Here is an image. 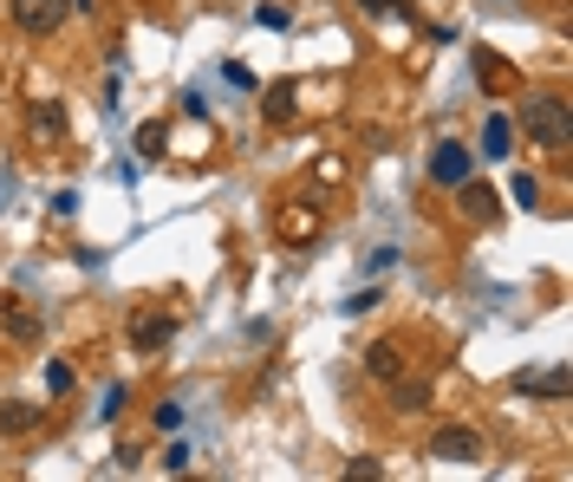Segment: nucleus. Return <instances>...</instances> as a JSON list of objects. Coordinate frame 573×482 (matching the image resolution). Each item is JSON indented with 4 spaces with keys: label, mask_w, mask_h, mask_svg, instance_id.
<instances>
[{
    "label": "nucleus",
    "mask_w": 573,
    "mask_h": 482,
    "mask_svg": "<svg viewBox=\"0 0 573 482\" xmlns=\"http://www.w3.org/2000/svg\"><path fill=\"white\" fill-rule=\"evenodd\" d=\"M522 131H528V144H541V150H568L573 144V111L561 91H535L528 98V111H522Z\"/></svg>",
    "instance_id": "1"
},
{
    "label": "nucleus",
    "mask_w": 573,
    "mask_h": 482,
    "mask_svg": "<svg viewBox=\"0 0 573 482\" xmlns=\"http://www.w3.org/2000/svg\"><path fill=\"white\" fill-rule=\"evenodd\" d=\"M431 457L437 464H483V431L476 424H444L431 437Z\"/></svg>",
    "instance_id": "2"
},
{
    "label": "nucleus",
    "mask_w": 573,
    "mask_h": 482,
    "mask_svg": "<svg viewBox=\"0 0 573 482\" xmlns=\"http://www.w3.org/2000/svg\"><path fill=\"white\" fill-rule=\"evenodd\" d=\"M176 339V320L170 313H157V307H137L130 313V353H163Z\"/></svg>",
    "instance_id": "3"
},
{
    "label": "nucleus",
    "mask_w": 573,
    "mask_h": 482,
    "mask_svg": "<svg viewBox=\"0 0 573 482\" xmlns=\"http://www.w3.org/2000/svg\"><path fill=\"white\" fill-rule=\"evenodd\" d=\"M20 33H59V20L72 13V0H7Z\"/></svg>",
    "instance_id": "4"
},
{
    "label": "nucleus",
    "mask_w": 573,
    "mask_h": 482,
    "mask_svg": "<svg viewBox=\"0 0 573 482\" xmlns=\"http://www.w3.org/2000/svg\"><path fill=\"white\" fill-rule=\"evenodd\" d=\"M573 392L568 366H535V372H515V398H548V405H561Z\"/></svg>",
    "instance_id": "5"
},
{
    "label": "nucleus",
    "mask_w": 573,
    "mask_h": 482,
    "mask_svg": "<svg viewBox=\"0 0 573 482\" xmlns=\"http://www.w3.org/2000/svg\"><path fill=\"white\" fill-rule=\"evenodd\" d=\"M470 163H476V157H470V144H437V157H431V176H437L444 189H457V183L470 176Z\"/></svg>",
    "instance_id": "6"
},
{
    "label": "nucleus",
    "mask_w": 573,
    "mask_h": 482,
    "mask_svg": "<svg viewBox=\"0 0 573 482\" xmlns=\"http://www.w3.org/2000/svg\"><path fill=\"white\" fill-rule=\"evenodd\" d=\"M365 372H372L378 385L404 379V346H398V339H372V346H365Z\"/></svg>",
    "instance_id": "7"
},
{
    "label": "nucleus",
    "mask_w": 573,
    "mask_h": 482,
    "mask_svg": "<svg viewBox=\"0 0 573 482\" xmlns=\"http://www.w3.org/2000/svg\"><path fill=\"white\" fill-rule=\"evenodd\" d=\"M457 209H463L470 222H496V189L476 183V176H463V183H457Z\"/></svg>",
    "instance_id": "8"
},
{
    "label": "nucleus",
    "mask_w": 573,
    "mask_h": 482,
    "mask_svg": "<svg viewBox=\"0 0 573 482\" xmlns=\"http://www.w3.org/2000/svg\"><path fill=\"white\" fill-rule=\"evenodd\" d=\"M509 150H515V118H502V111H496V118L483 124V157H496V163H502Z\"/></svg>",
    "instance_id": "9"
},
{
    "label": "nucleus",
    "mask_w": 573,
    "mask_h": 482,
    "mask_svg": "<svg viewBox=\"0 0 573 482\" xmlns=\"http://www.w3.org/2000/svg\"><path fill=\"white\" fill-rule=\"evenodd\" d=\"M424 405H431L424 379H391V411H424Z\"/></svg>",
    "instance_id": "10"
},
{
    "label": "nucleus",
    "mask_w": 573,
    "mask_h": 482,
    "mask_svg": "<svg viewBox=\"0 0 573 482\" xmlns=\"http://www.w3.org/2000/svg\"><path fill=\"white\" fill-rule=\"evenodd\" d=\"M39 418H46L39 405H0V431H7V437H26V431H39Z\"/></svg>",
    "instance_id": "11"
},
{
    "label": "nucleus",
    "mask_w": 573,
    "mask_h": 482,
    "mask_svg": "<svg viewBox=\"0 0 573 482\" xmlns=\"http://www.w3.org/2000/svg\"><path fill=\"white\" fill-rule=\"evenodd\" d=\"M261 111H267L274 124H287V118H294V85H267V91H261Z\"/></svg>",
    "instance_id": "12"
},
{
    "label": "nucleus",
    "mask_w": 573,
    "mask_h": 482,
    "mask_svg": "<svg viewBox=\"0 0 573 482\" xmlns=\"http://www.w3.org/2000/svg\"><path fill=\"white\" fill-rule=\"evenodd\" d=\"M33 131H39V137H59V131H65V104H52V98L33 104Z\"/></svg>",
    "instance_id": "13"
},
{
    "label": "nucleus",
    "mask_w": 573,
    "mask_h": 482,
    "mask_svg": "<svg viewBox=\"0 0 573 482\" xmlns=\"http://www.w3.org/2000/svg\"><path fill=\"white\" fill-rule=\"evenodd\" d=\"M7 333L33 346V339H39V313H26V307H7Z\"/></svg>",
    "instance_id": "14"
},
{
    "label": "nucleus",
    "mask_w": 573,
    "mask_h": 482,
    "mask_svg": "<svg viewBox=\"0 0 573 482\" xmlns=\"http://www.w3.org/2000/svg\"><path fill=\"white\" fill-rule=\"evenodd\" d=\"M72 385H78V372H72L65 359H46V392H52V398H65Z\"/></svg>",
    "instance_id": "15"
},
{
    "label": "nucleus",
    "mask_w": 573,
    "mask_h": 482,
    "mask_svg": "<svg viewBox=\"0 0 573 482\" xmlns=\"http://www.w3.org/2000/svg\"><path fill=\"white\" fill-rule=\"evenodd\" d=\"M137 157H144V163L163 157V124H137Z\"/></svg>",
    "instance_id": "16"
},
{
    "label": "nucleus",
    "mask_w": 573,
    "mask_h": 482,
    "mask_svg": "<svg viewBox=\"0 0 573 482\" xmlns=\"http://www.w3.org/2000/svg\"><path fill=\"white\" fill-rule=\"evenodd\" d=\"M515 202H522V209H535V202H541V176H528V170H522V176H515Z\"/></svg>",
    "instance_id": "17"
},
{
    "label": "nucleus",
    "mask_w": 573,
    "mask_h": 482,
    "mask_svg": "<svg viewBox=\"0 0 573 482\" xmlns=\"http://www.w3.org/2000/svg\"><path fill=\"white\" fill-rule=\"evenodd\" d=\"M124 398H130V392H124V385H111V392H104V405H98V418H104V424H111V418H124Z\"/></svg>",
    "instance_id": "18"
},
{
    "label": "nucleus",
    "mask_w": 573,
    "mask_h": 482,
    "mask_svg": "<svg viewBox=\"0 0 573 482\" xmlns=\"http://www.w3.org/2000/svg\"><path fill=\"white\" fill-rule=\"evenodd\" d=\"M150 424H157V431H183V405H157Z\"/></svg>",
    "instance_id": "19"
},
{
    "label": "nucleus",
    "mask_w": 573,
    "mask_h": 482,
    "mask_svg": "<svg viewBox=\"0 0 573 482\" xmlns=\"http://www.w3.org/2000/svg\"><path fill=\"white\" fill-rule=\"evenodd\" d=\"M372 20H404V0H359Z\"/></svg>",
    "instance_id": "20"
},
{
    "label": "nucleus",
    "mask_w": 573,
    "mask_h": 482,
    "mask_svg": "<svg viewBox=\"0 0 573 482\" xmlns=\"http://www.w3.org/2000/svg\"><path fill=\"white\" fill-rule=\"evenodd\" d=\"M346 477H352V482H365V477H385V464H378V457H352V464H346Z\"/></svg>",
    "instance_id": "21"
},
{
    "label": "nucleus",
    "mask_w": 573,
    "mask_h": 482,
    "mask_svg": "<svg viewBox=\"0 0 573 482\" xmlns=\"http://www.w3.org/2000/svg\"><path fill=\"white\" fill-rule=\"evenodd\" d=\"M163 470L183 477V470H189V444H170V450H163Z\"/></svg>",
    "instance_id": "22"
},
{
    "label": "nucleus",
    "mask_w": 573,
    "mask_h": 482,
    "mask_svg": "<svg viewBox=\"0 0 573 482\" xmlns=\"http://www.w3.org/2000/svg\"><path fill=\"white\" fill-rule=\"evenodd\" d=\"M254 20H261V26H287V7H274V0H261V7H254Z\"/></svg>",
    "instance_id": "23"
},
{
    "label": "nucleus",
    "mask_w": 573,
    "mask_h": 482,
    "mask_svg": "<svg viewBox=\"0 0 573 482\" xmlns=\"http://www.w3.org/2000/svg\"><path fill=\"white\" fill-rule=\"evenodd\" d=\"M365 307H378V287H359V294L346 300V313H365Z\"/></svg>",
    "instance_id": "24"
}]
</instances>
